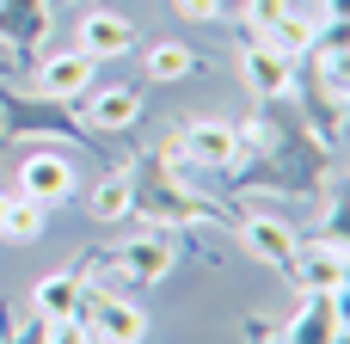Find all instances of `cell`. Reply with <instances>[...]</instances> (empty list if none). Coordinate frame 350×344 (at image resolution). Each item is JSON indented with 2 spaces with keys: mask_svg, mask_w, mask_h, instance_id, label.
<instances>
[{
  "mask_svg": "<svg viewBox=\"0 0 350 344\" xmlns=\"http://www.w3.org/2000/svg\"><path fill=\"white\" fill-rule=\"evenodd\" d=\"M240 148L252 154V166L234 178V191H277L308 203L338 191V148L289 98H258V117L240 129Z\"/></svg>",
  "mask_w": 350,
  "mask_h": 344,
  "instance_id": "obj_1",
  "label": "cell"
},
{
  "mask_svg": "<svg viewBox=\"0 0 350 344\" xmlns=\"http://www.w3.org/2000/svg\"><path fill=\"white\" fill-rule=\"evenodd\" d=\"M129 209H142L154 228H172V234L178 228H203V222H221V203L185 191L166 154H142L129 166Z\"/></svg>",
  "mask_w": 350,
  "mask_h": 344,
  "instance_id": "obj_2",
  "label": "cell"
},
{
  "mask_svg": "<svg viewBox=\"0 0 350 344\" xmlns=\"http://www.w3.org/2000/svg\"><path fill=\"white\" fill-rule=\"evenodd\" d=\"M0 135H6V142H25V135H62V142H80V148L105 154L98 129L80 117L74 98H55V92H18L12 80H0Z\"/></svg>",
  "mask_w": 350,
  "mask_h": 344,
  "instance_id": "obj_3",
  "label": "cell"
},
{
  "mask_svg": "<svg viewBox=\"0 0 350 344\" xmlns=\"http://www.w3.org/2000/svg\"><path fill=\"white\" fill-rule=\"evenodd\" d=\"M277 344H345V289H308Z\"/></svg>",
  "mask_w": 350,
  "mask_h": 344,
  "instance_id": "obj_4",
  "label": "cell"
},
{
  "mask_svg": "<svg viewBox=\"0 0 350 344\" xmlns=\"http://www.w3.org/2000/svg\"><path fill=\"white\" fill-rule=\"evenodd\" d=\"M129 283H160L166 271H172V259H178V234L172 228H148V234H135V240H123L117 252H105Z\"/></svg>",
  "mask_w": 350,
  "mask_h": 344,
  "instance_id": "obj_5",
  "label": "cell"
},
{
  "mask_svg": "<svg viewBox=\"0 0 350 344\" xmlns=\"http://www.w3.org/2000/svg\"><path fill=\"white\" fill-rule=\"evenodd\" d=\"M240 68H246V86L258 98H289L295 92V55H283L271 37H252L240 49Z\"/></svg>",
  "mask_w": 350,
  "mask_h": 344,
  "instance_id": "obj_6",
  "label": "cell"
},
{
  "mask_svg": "<svg viewBox=\"0 0 350 344\" xmlns=\"http://www.w3.org/2000/svg\"><path fill=\"white\" fill-rule=\"evenodd\" d=\"M178 154L191 166H215V172H234L240 166V129L234 123H185L178 129Z\"/></svg>",
  "mask_w": 350,
  "mask_h": 344,
  "instance_id": "obj_7",
  "label": "cell"
},
{
  "mask_svg": "<svg viewBox=\"0 0 350 344\" xmlns=\"http://www.w3.org/2000/svg\"><path fill=\"white\" fill-rule=\"evenodd\" d=\"M240 246H246L258 265L289 271V265H295V252H301V234H295L289 222H277V215H240Z\"/></svg>",
  "mask_w": 350,
  "mask_h": 344,
  "instance_id": "obj_8",
  "label": "cell"
},
{
  "mask_svg": "<svg viewBox=\"0 0 350 344\" xmlns=\"http://www.w3.org/2000/svg\"><path fill=\"white\" fill-rule=\"evenodd\" d=\"M18 197H31V203H68L74 197V166L62 160V154H25V166H18Z\"/></svg>",
  "mask_w": 350,
  "mask_h": 344,
  "instance_id": "obj_9",
  "label": "cell"
},
{
  "mask_svg": "<svg viewBox=\"0 0 350 344\" xmlns=\"http://www.w3.org/2000/svg\"><path fill=\"white\" fill-rule=\"evenodd\" d=\"M0 37L31 62L37 43H49V0H0Z\"/></svg>",
  "mask_w": 350,
  "mask_h": 344,
  "instance_id": "obj_10",
  "label": "cell"
},
{
  "mask_svg": "<svg viewBox=\"0 0 350 344\" xmlns=\"http://www.w3.org/2000/svg\"><path fill=\"white\" fill-rule=\"evenodd\" d=\"M74 105H80V117H86L98 135H111V129H129V123L142 117V92H135V86H105V92H92V86H86Z\"/></svg>",
  "mask_w": 350,
  "mask_h": 344,
  "instance_id": "obj_11",
  "label": "cell"
},
{
  "mask_svg": "<svg viewBox=\"0 0 350 344\" xmlns=\"http://www.w3.org/2000/svg\"><path fill=\"white\" fill-rule=\"evenodd\" d=\"M86 332H92V344H135L148 332V314H142L135 302H123V295H98Z\"/></svg>",
  "mask_w": 350,
  "mask_h": 344,
  "instance_id": "obj_12",
  "label": "cell"
},
{
  "mask_svg": "<svg viewBox=\"0 0 350 344\" xmlns=\"http://www.w3.org/2000/svg\"><path fill=\"white\" fill-rule=\"evenodd\" d=\"M31 302H37V320H49V326L80 320V308H86V277H80V271H49Z\"/></svg>",
  "mask_w": 350,
  "mask_h": 344,
  "instance_id": "obj_13",
  "label": "cell"
},
{
  "mask_svg": "<svg viewBox=\"0 0 350 344\" xmlns=\"http://www.w3.org/2000/svg\"><path fill=\"white\" fill-rule=\"evenodd\" d=\"M129 43H135V25H129L123 12H86V18H80V55L117 62Z\"/></svg>",
  "mask_w": 350,
  "mask_h": 344,
  "instance_id": "obj_14",
  "label": "cell"
},
{
  "mask_svg": "<svg viewBox=\"0 0 350 344\" xmlns=\"http://www.w3.org/2000/svg\"><path fill=\"white\" fill-rule=\"evenodd\" d=\"M92 55H80V49H62V55H43L37 62V86L43 92H55V98H80L86 86H92Z\"/></svg>",
  "mask_w": 350,
  "mask_h": 344,
  "instance_id": "obj_15",
  "label": "cell"
},
{
  "mask_svg": "<svg viewBox=\"0 0 350 344\" xmlns=\"http://www.w3.org/2000/svg\"><path fill=\"white\" fill-rule=\"evenodd\" d=\"M295 277H301V289H345V246H308L301 240V252H295V265H289Z\"/></svg>",
  "mask_w": 350,
  "mask_h": 344,
  "instance_id": "obj_16",
  "label": "cell"
},
{
  "mask_svg": "<svg viewBox=\"0 0 350 344\" xmlns=\"http://www.w3.org/2000/svg\"><path fill=\"white\" fill-rule=\"evenodd\" d=\"M265 37H271L283 55H314V43H320V31H314V12H295V6H289V12H283V18L265 31Z\"/></svg>",
  "mask_w": 350,
  "mask_h": 344,
  "instance_id": "obj_17",
  "label": "cell"
},
{
  "mask_svg": "<svg viewBox=\"0 0 350 344\" xmlns=\"http://www.w3.org/2000/svg\"><path fill=\"white\" fill-rule=\"evenodd\" d=\"M203 62H197V49L191 43H172V37H160L154 49H148V80H185V74H197Z\"/></svg>",
  "mask_w": 350,
  "mask_h": 344,
  "instance_id": "obj_18",
  "label": "cell"
},
{
  "mask_svg": "<svg viewBox=\"0 0 350 344\" xmlns=\"http://www.w3.org/2000/svg\"><path fill=\"white\" fill-rule=\"evenodd\" d=\"M0 234H6L12 246H31V240L43 234V203H31V197H6V222H0Z\"/></svg>",
  "mask_w": 350,
  "mask_h": 344,
  "instance_id": "obj_19",
  "label": "cell"
},
{
  "mask_svg": "<svg viewBox=\"0 0 350 344\" xmlns=\"http://www.w3.org/2000/svg\"><path fill=\"white\" fill-rule=\"evenodd\" d=\"M92 215H98V222L129 215V172H105V178H98V191H92Z\"/></svg>",
  "mask_w": 350,
  "mask_h": 344,
  "instance_id": "obj_20",
  "label": "cell"
},
{
  "mask_svg": "<svg viewBox=\"0 0 350 344\" xmlns=\"http://www.w3.org/2000/svg\"><path fill=\"white\" fill-rule=\"evenodd\" d=\"M283 12H289V0H246V31H252V37H265Z\"/></svg>",
  "mask_w": 350,
  "mask_h": 344,
  "instance_id": "obj_21",
  "label": "cell"
},
{
  "mask_svg": "<svg viewBox=\"0 0 350 344\" xmlns=\"http://www.w3.org/2000/svg\"><path fill=\"white\" fill-rule=\"evenodd\" d=\"M43 344H92V332H86L80 320H62V326H49V332H43Z\"/></svg>",
  "mask_w": 350,
  "mask_h": 344,
  "instance_id": "obj_22",
  "label": "cell"
},
{
  "mask_svg": "<svg viewBox=\"0 0 350 344\" xmlns=\"http://www.w3.org/2000/svg\"><path fill=\"white\" fill-rule=\"evenodd\" d=\"M178 12L203 25V18H221V0H178Z\"/></svg>",
  "mask_w": 350,
  "mask_h": 344,
  "instance_id": "obj_23",
  "label": "cell"
},
{
  "mask_svg": "<svg viewBox=\"0 0 350 344\" xmlns=\"http://www.w3.org/2000/svg\"><path fill=\"white\" fill-rule=\"evenodd\" d=\"M277 332H283V326H271V320H246V339L252 344H277Z\"/></svg>",
  "mask_w": 350,
  "mask_h": 344,
  "instance_id": "obj_24",
  "label": "cell"
},
{
  "mask_svg": "<svg viewBox=\"0 0 350 344\" xmlns=\"http://www.w3.org/2000/svg\"><path fill=\"white\" fill-rule=\"evenodd\" d=\"M18 68H25V55H18V49H6V43H0V80H18Z\"/></svg>",
  "mask_w": 350,
  "mask_h": 344,
  "instance_id": "obj_25",
  "label": "cell"
},
{
  "mask_svg": "<svg viewBox=\"0 0 350 344\" xmlns=\"http://www.w3.org/2000/svg\"><path fill=\"white\" fill-rule=\"evenodd\" d=\"M0 222H6V191H0Z\"/></svg>",
  "mask_w": 350,
  "mask_h": 344,
  "instance_id": "obj_26",
  "label": "cell"
}]
</instances>
